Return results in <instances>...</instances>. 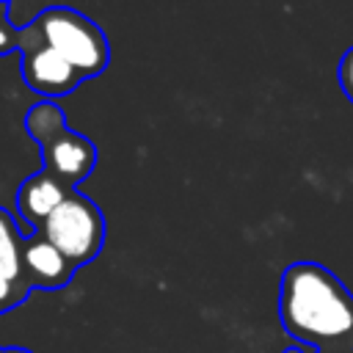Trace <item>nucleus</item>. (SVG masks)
<instances>
[{"instance_id": "nucleus-1", "label": "nucleus", "mask_w": 353, "mask_h": 353, "mask_svg": "<svg viewBox=\"0 0 353 353\" xmlns=\"http://www.w3.org/2000/svg\"><path fill=\"white\" fill-rule=\"evenodd\" d=\"M284 331L317 350H353V292L320 262H292L279 287Z\"/></svg>"}, {"instance_id": "nucleus-7", "label": "nucleus", "mask_w": 353, "mask_h": 353, "mask_svg": "<svg viewBox=\"0 0 353 353\" xmlns=\"http://www.w3.org/2000/svg\"><path fill=\"white\" fill-rule=\"evenodd\" d=\"M72 193V188H66L61 179H55L50 171H36L33 176H28L19 190H17V212L25 221V226L33 232L41 229V223L47 221V215Z\"/></svg>"}, {"instance_id": "nucleus-13", "label": "nucleus", "mask_w": 353, "mask_h": 353, "mask_svg": "<svg viewBox=\"0 0 353 353\" xmlns=\"http://www.w3.org/2000/svg\"><path fill=\"white\" fill-rule=\"evenodd\" d=\"M284 353H303L301 347H287ZM317 353H353V350H317Z\"/></svg>"}, {"instance_id": "nucleus-15", "label": "nucleus", "mask_w": 353, "mask_h": 353, "mask_svg": "<svg viewBox=\"0 0 353 353\" xmlns=\"http://www.w3.org/2000/svg\"><path fill=\"white\" fill-rule=\"evenodd\" d=\"M8 8H11V6H8V3H0V17H3V14H6V11H8Z\"/></svg>"}, {"instance_id": "nucleus-5", "label": "nucleus", "mask_w": 353, "mask_h": 353, "mask_svg": "<svg viewBox=\"0 0 353 353\" xmlns=\"http://www.w3.org/2000/svg\"><path fill=\"white\" fill-rule=\"evenodd\" d=\"M41 160H44V171H50L66 188L77 190V185L97 165V146L85 135L66 130L63 135H58L55 141L41 146Z\"/></svg>"}, {"instance_id": "nucleus-2", "label": "nucleus", "mask_w": 353, "mask_h": 353, "mask_svg": "<svg viewBox=\"0 0 353 353\" xmlns=\"http://www.w3.org/2000/svg\"><path fill=\"white\" fill-rule=\"evenodd\" d=\"M33 25L39 28L44 44L52 47L66 63H72L83 80L97 77L108 69L110 44L99 25H94L85 14L63 6H50L39 11Z\"/></svg>"}, {"instance_id": "nucleus-6", "label": "nucleus", "mask_w": 353, "mask_h": 353, "mask_svg": "<svg viewBox=\"0 0 353 353\" xmlns=\"http://www.w3.org/2000/svg\"><path fill=\"white\" fill-rule=\"evenodd\" d=\"M74 265L39 232L25 237V248H22V273L30 290H63L72 276H74Z\"/></svg>"}, {"instance_id": "nucleus-11", "label": "nucleus", "mask_w": 353, "mask_h": 353, "mask_svg": "<svg viewBox=\"0 0 353 353\" xmlns=\"http://www.w3.org/2000/svg\"><path fill=\"white\" fill-rule=\"evenodd\" d=\"M19 52V25L8 22V11L0 17V55L8 52Z\"/></svg>"}, {"instance_id": "nucleus-12", "label": "nucleus", "mask_w": 353, "mask_h": 353, "mask_svg": "<svg viewBox=\"0 0 353 353\" xmlns=\"http://www.w3.org/2000/svg\"><path fill=\"white\" fill-rule=\"evenodd\" d=\"M336 80H339V88L342 94L353 102V47L339 58V66H336Z\"/></svg>"}, {"instance_id": "nucleus-9", "label": "nucleus", "mask_w": 353, "mask_h": 353, "mask_svg": "<svg viewBox=\"0 0 353 353\" xmlns=\"http://www.w3.org/2000/svg\"><path fill=\"white\" fill-rule=\"evenodd\" d=\"M22 248H25V237H22L19 226L11 221V212L0 207V276H8L14 281H25Z\"/></svg>"}, {"instance_id": "nucleus-10", "label": "nucleus", "mask_w": 353, "mask_h": 353, "mask_svg": "<svg viewBox=\"0 0 353 353\" xmlns=\"http://www.w3.org/2000/svg\"><path fill=\"white\" fill-rule=\"evenodd\" d=\"M30 295V287L25 281H14L8 276H0V314L17 309Z\"/></svg>"}, {"instance_id": "nucleus-4", "label": "nucleus", "mask_w": 353, "mask_h": 353, "mask_svg": "<svg viewBox=\"0 0 353 353\" xmlns=\"http://www.w3.org/2000/svg\"><path fill=\"white\" fill-rule=\"evenodd\" d=\"M19 55H22V80L30 91L41 94L44 99H58L72 94L83 77L72 63H66L52 47L44 44L39 28L33 22L19 28Z\"/></svg>"}, {"instance_id": "nucleus-8", "label": "nucleus", "mask_w": 353, "mask_h": 353, "mask_svg": "<svg viewBox=\"0 0 353 353\" xmlns=\"http://www.w3.org/2000/svg\"><path fill=\"white\" fill-rule=\"evenodd\" d=\"M69 127H66V113L58 102L52 99H41L36 102L28 116H25V132L39 143V146H47L50 141H55L58 135H63Z\"/></svg>"}, {"instance_id": "nucleus-14", "label": "nucleus", "mask_w": 353, "mask_h": 353, "mask_svg": "<svg viewBox=\"0 0 353 353\" xmlns=\"http://www.w3.org/2000/svg\"><path fill=\"white\" fill-rule=\"evenodd\" d=\"M0 353H33L28 347H0Z\"/></svg>"}, {"instance_id": "nucleus-3", "label": "nucleus", "mask_w": 353, "mask_h": 353, "mask_svg": "<svg viewBox=\"0 0 353 353\" xmlns=\"http://www.w3.org/2000/svg\"><path fill=\"white\" fill-rule=\"evenodd\" d=\"M39 234L47 237L74 268H83L105 245V215L88 196L72 190L47 215Z\"/></svg>"}]
</instances>
